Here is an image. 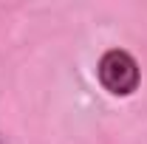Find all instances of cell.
<instances>
[{"label": "cell", "mask_w": 147, "mask_h": 144, "mask_svg": "<svg viewBox=\"0 0 147 144\" xmlns=\"http://www.w3.org/2000/svg\"><path fill=\"white\" fill-rule=\"evenodd\" d=\"M99 85L108 90L110 96H133L142 82V68L136 62V57L125 48H110L102 54L96 65Z\"/></svg>", "instance_id": "6da1fadb"}]
</instances>
